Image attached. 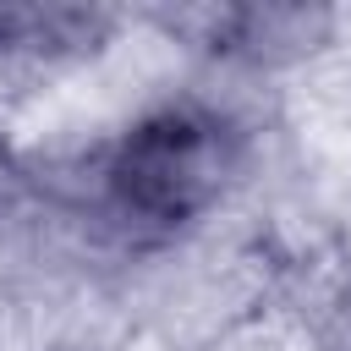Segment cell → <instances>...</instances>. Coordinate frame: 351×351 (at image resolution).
Instances as JSON below:
<instances>
[{
	"label": "cell",
	"mask_w": 351,
	"mask_h": 351,
	"mask_svg": "<svg viewBox=\"0 0 351 351\" xmlns=\"http://www.w3.org/2000/svg\"><path fill=\"white\" fill-rule=\"evenodd\" d=\"M110 22L77 5H0V49H82Z\"/></svg>",
	"instance_id": "obj_3"
},
{
	"label": "cell",
	"mask_w": 351,
	"mask_h": 351,
	"mask_svg": "<svg viewBox=\"0 0 351 351\" xmlns=\"http://www.w3.org/2000/svg\"><path fill=\"white\" fill-rule=\"evenodd\" d=\"M230 170V137L208 110L165 104L143 115L104 165L110 203L137 225H181L225 186Z\"/></svg>",
	"instance_id": "obj_1"
},
{
	"label": "cell",
	"mask_w": 351,
	"mask_h": 351,
	"mask_svg": "<svg viewBox=\"0 0 351 351\" xmlns=\"http://www.w3.org/2000/svg\"><path fill=\"white\" fill-rule=\"evenodd\" d=\"M170 27L192 33V44H203L214 55L274 66V60H296V55L318 49L329 38L335 16L307 11V5H197V11H176Z\"/></svg>",
	"instance_id": "obj_2"
}]
</instances>
